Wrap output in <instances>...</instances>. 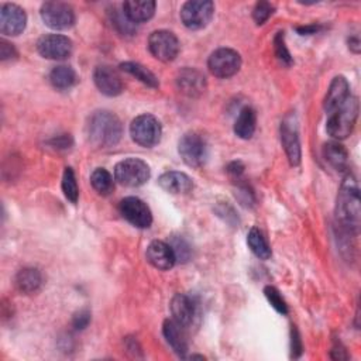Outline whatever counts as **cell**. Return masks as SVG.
<instances>
[{"label":"cell","mask_w":361,"mask_h":361,"mask_svg":"<svg viewBox=\"0 0 361 361\" xmlns=\"http://www.w3.org/2000/svg\"><path fill=\"white\" fill-rule=\"evenodd\" d=\"M360 189L353 175H347L337 193L336 220L347 234H357L361 223Z\"/></svg>","instance_id":"1"},{"label":"cell","mask_w":361,"mask_h":361,"mask_svg":"<svg viewBox=\"0 0 361 361\" xmlns=\"http://www.w3.org/2000/svg\"><path fill=\"white\" fill-rule=\"evenodd\" d=\"M85 133L88 142L93 147L110 149L122 139L123 126L116 114L107 110H97L89 116Z\"/></svg>","instance_id":"2"},{"label":"cell","mask_w":361,"mask_h":361,"mask_svg":"<svg viewBox=\"0 0 361 361\" xmlns=\"http://www.w3.org/2000/svg\"><path fill=\"white\" fill-rule=\"evenodd\" d=\"M358 107V99L355 96H348L340 107L329 114L326 125L327 135L336 140L347 139L357 122Z\"/></svg>","instance_id":"3"},{"label":"cell","mask_w":361,"mask_h":361,"mask_svg":"<svg viewBox=\"0 0 361 361\" xmlns=\"http://www.w3.org/2000/svg\"><path fill=\"white\" fill-rule=\"evenodd\" d=\"M130 136L133 142L142 147L150 149L157 146L163 136L160 120L153 114H142L136 117L130 125Z\"/></svg>","instance_id":"4"},{"label":"cell","mask_w":361,"mask_h":361,"mask_svg":"<svg viewBox=\"0 0 361 361\" xmlns=\"http://www.w3.org/2000/svg\"><path fill=\"white\" fill-rule=\"evenodd\" d=\"M150 167L140 158H128L114 167V179L123 186L137 188L150 179Z\"/></svg>","instance_id":"5"},{"label":"cell","mask_w":361,"mask_h":361,"mask_svg":"<svg viewBox=\"0 0 361 361\" xmlns=\"http://www.w3.org/2000/svg\"><path fill=\"white\" fill-rule=\"evenodd\" d=\"M214 15V5L210 0H191L181 9V20L189 30L205 29Z\"/></svg>","instance_id":"6"},{"label":"cell","mask_w":361,"mask_h":361,"mask_svg":"<svg viewBox=\"0 0 361 361\" xmlns=\"http://www.w3.org/2000/svg\"><path fill=\"white\" fill-rule=\"evenodd\" d=\"M207 68L216 78L227 79L242 68V57L231 48H219L209 57Z\"/></svg>","instance_id":"7"},{"label":"cell","mask_w":361,"mask_h":361,"mask_svg":"<svg viewBox=\"0 0 361 361\" xmlns=\"http://www.w3.org/2000/svg\"><path fill=\"white\" fill-rule=\"evenodd\" d=\"M281 143L288 157V161L292 167H298L301 164L302 151L299 142V128L298 120L294 113H290L284 117L281 122Z\"/></svg>","instance_id":"8"},{"label":"cell","mask_w":361,"mask_h":361,"mask_svg":"<svg viewBox=\"0 0 361 361\" xmlns=\"http://www.w3.org/2000/svg\"><path fill=\"white\" fill-rule=\"evenodd\" d=\"M44 25L53 30H68L75 23L72 6L64 2H46L40 11Z\"/></svg>","instance_id":"9"},{"label":"cell","mask_w":361,"mask_h":361,"mask_svg":"<svg viewBox=\"0 0 361 361\" xmlns=\"http://www.w3.org/2000/svg\"><path fill=\"white\" fill-rule=\"evenodd\" d=\"M149 48L154 58L158 61L171 62L178 57L181 44L174 33L167 30H157L151 33L149 39Z\"/></svg>","instance_id":"10"},{"label":"cell","mask_w":361,"mask_h":361,"mask_svg":"<svg viewBox=\"0 0 361 361\" xmlns=\"http://www.w3.org/2000/svg\"><path fill=\"white\" fill-rule=\"evenodd\" d=\"M178 151L184 163L192 168H199L207 158V144L198 133H186L178 144Z\"/></svg>","instance_id":"11"},{"label":"cell","mask_w":361,"mask_h":361,"mask_svg":"<svg viewBox=\"0 0 361 361\" xmlns=\"http://www.w3.org/2000/svg\"><path fill=\"white\" fill-rule=\"evenodd\" d=\"M120 213L135 227L149 229L153 223V214L147 203L142 199L129 196L120 202Z\"/></svg>","instance_id":"12"},{"label":"cell","mask_w":361,"mask_h":361,"mask_svg":"<svg viewBox=\"0 0 361 361\" xmlns=\"http://www.w3.org/2000/svg\"><path fill=\"white\" fill-rule=\"evenodd\" d=\"M72 41L62 34H47L37 43V51L47 60H65L72 54Z\"/></svg>","instance_id":"13"},{"label":"cell","mask_w":361,"mask_h":361,"mask_svg":"<svg viewBox=\"0 0 361 361\" xmlns=\"http://www.w3.org/2000/svg\"><path fill=\"white\" fill-rule=\"evenodd\" d=\"M27 25L26 12L13 4H5L0 9V32L4 36L15 37L25 32Z\"/></svg>","instance_id":"14"},{"label":"cell","mask_w":361,"mask_h":361,"mask_svg":"<svg viewBox=\"0 0 361 361\" xmlns=\"http://www.w3.org/2000/svg\"><path fill=\"white\" fill-rule=\"evenodd\" d=\"M177 88L189 97H198L206 90L205 75L195 68H184L177 75Z\"/></svg>","instance_id":"15"},{"label":"cell","mask_w":361,"mask_h":361,"mask_svg":"<svg viewBox=\"0 0 361 361\" xmlns=\"http://www.w3.org/2000/svg\"><path fill=\"white\" fill-rule=\"evenodd\" d=\"M146 257L154 268L161 271L171 270L177 263V257L172 247L170 246V243L161 242V240H154L153 243H150L146 252Z\"/></svg>","instance_id":"16"},{"label":"cell","mask_w":361,"mask_h":361,"mask_svg":"<svg viewBox=\"0 0 361 361\" xmlns=\"http://www.w3.org/2000/svg\"><path fill=\"white\" fill-rule=\"evenodd\" d=\"M93 81L96 88L106 96H118L123 92V82L118 74L107 65H100L93 72Z\"/></svg>","instance_id":"17"},{"label":"cell","mask_w":361,"mask_h":361,"mask_svg":"<svg viewBox=\"0 0 361 361\" xmlns=\"http://www.w3.org/2000/svg\"><path fill=\"white\" fill-rule=\"evenodd\" d=\"M172 319L178 322L181 326L185 329L192 326L196 315H198V304L195 302L193 298L184 295V294H177L170 305Z\"/></svg>","instance_id":"18"},{"label":"cell","mask_w":361,"mask_h":361,"mask_svg":"<svg viewBox=\"0 0 361 361\" xmlns=\"http://www.w3.org/2000/svg\"><path fill=\"white\" fill-rule=\"evenodd\" d=\"M163 333L167 343L172 347V350L179 357H185L188 353V340L185 334V327L181 326L174 319H167L163 325Z\"/></svg>","instance_id":"19"},{"label":"cell","mask_w":361,"mask_h":361,"mask_svg":"<svg viewBox=\"0 0 361 361\" xmlns=\"http://www.w3.org/2000/svg\"><path fill=\"white\" fill-rule=\"evenodd\" d=\"M348 96H350V85L347 79L344 76H336L330 83V88L327 90V95L323 103V107L327 111V114H330L337 107H340L347 100Z\"/></svg>","instance_id":"20"},{"label":"cell","mask_w":361,"mask_h":361,"mask_svg":"<svg viewBox=\"0 0 361 361\" xmlns=\"http://www.w3.org/2000/svg\"><path fill=\"white\" fill-rule=\"evenodd\" d=\"M158 184L164 191L174 195L188 193L193 188L192 179L186 174L178 172V171H170L163 174L158 179Z\"/></svg>","instance_id":"21"},{"label":"cell","mask_w":361,"mask_h":361,"mask_svg":"<svg viewBox=\"0 0 361 361\" xmlns=\"http://www.w3.org/2000/svg\"><path fill=\"white\" fill-rule=\"evenodd\" d=\"M157 4L153 0H143V2H136V0H129L123 4V12L132 23H144L150 20L156 13Z\"/></svg>","instance_id":"22"},{"label":"cell","mask_w":361,"mask_h":361,"mask_svg":"<svg viewBox=\"0 0 361 361\" xmlns=\"http://www.w3.org/2000/svg\"><path fill=\"white\" fill-rule=\"evenodd\" d=\"M257 128V114L253 107L246 106L240 110L236 123H234V133L237 137L249 140L254 136Z\"/></svg>","instance_id":"23"},{"label":"cell","mask_w":361,"mask_h":361,"mask_svg":"<svg viewBox=\"0 0 361 361\" xmlns=\"http://www.w3.org/2000/svg\"><path fill=\"white\" fill-rule=\"evenodd\" d=\"M15 285L22 294H34L43 285V275L37 268H23L18 273Z\"/></svg>","instance_id":"24"},{"label":"cell","mask_w":361,"mask_h":361,"mask_svg":"<svg viewBox=\"0 0 361 361\" xmlns=\"http://www.w3.org/2000/svg\"><path fill=\"white\" fill-rule=\"evenodd\" d=\"M323 157L330 164V167H333L339 172L346 171L348 167V153L344 146L337 142H330L325 144Z\"/></svg>","instance_id":"25"},{"label":"cell","mask_w":361,"mask_h":361,"mask_svg":"<svg viewBox=\"0 0 361 361\" xmlns=\"http://www.w3.org/2000/svg\"><path fill=\"white\" fill-rule=\"evenodd\" d=\"M76 81H78V76L75 69L68 65H58L53 68V71L50 72L51 85L60 90H67L72 88L76 83Z\"/></svg>","instance_id":"26"},{"label":"cell","mask_w":361,"mask_h":361,"mask_svg":"<svg viewBox=\"0 0 361 361\" xmlns=\"http://www.w3.org/2000/svg\"><path fill=\"white\" fill-rule=\"evenodd\" d=\"M247 245L252 249V252L260 259V260H270L273 256L271 247L263 233L257 229L253 227L249 234H247Z\"/></svg>","instance_id":"27"},{"label":"cell","mask_w":361,"mask_h":361,"mask_svg":"<svg viewBox=\"0 0 361 361\" xmlns=\"http://www.w3.org/2000/svg\"><path fill=\"white\" fill-rule=\"evenodd\" d=\"M120 68H122V71L130 74L132 76H135L136 79H139L140 82H143L144 85H147L150 88H158L160 86L158 78L149 68H146L144 65H142L139 62H123V64H120Z\"/></svg>","instance_id":"28"},{"label":"cell","mask_w":361,"mask_h":361,"mask_svg":"<svg viewBox=\"0 0 361 361\" xmlns=\"http://www.w3.org/2000/svg\"><path fill=\"white\" fill-rule=\"evenodd\" d=\"M90 184L93 189L102 195L109 196L114 191V181L110 172L104 168H96L90 175Z\"/></svg>","instance_id":"29"},{"label":"cell","mask_w":361,"mask_h":361,"mask_svg":"<svg viewBox=\"0 0 361 361\" xmlns=\"http://www.w3.org/2000/svg\"><path fill=\"white\" fill-rule=\"evenodd\" d=\"M62 192L65 195V198L72 202L76 203L78 198H79V188H78V182H76V177L75 172L71 167H67L62 175Z\"/></svg>","instance_id":"30"},{"label":"cell","mask_w":361,"mask_h":361,"mask_svg":"<svg viewBox=\"0 0 361 361\" xmlns=\"http://www.w3.org/2000/svg\"><path fill=\"white\" fill-rule=\"evenodd\" d=\"M274 51H275V57L280 60L281 64L290 67L294 64V60L291 57V53L287 48L285 44V36L284 33H277V36L274 37Z\"/></svg>","instance_id":"31"},{"label":"cell","mask_w":361,"mask_h":361,"mask_svg":"<svg viewBox=\"0 0 361 361\" xmlns=\"http://www.w3.org/2000/svg\"><path fill=\"white\" fill-rule=\"evenodd\" d=\"M264 295H266V298L268 299V302L271 304V306L277 312H280L281 315H287L288 313V305H287V302L284 301V298L281 297L280 291L275 287H271V285L266 287L264 288Z\"/></svg>","instance_id":"32"},{"label":"cell","mask_w":361,"mask_h":361,"mask_svg":"<svg viewBox=\"0 0 361 361\" xmlns=\"http://www.w3.org/2000/svg\"><path fill=\"white\" fill-rule=\"evenodd\" d=\"M170 246L172 247L174 253H175V257H177V261H181V263H186L189 261L191 259V247L189 245L185 242V240L182 237H174L171 240Z\"/></svg>","instance_id":"33"},{"label":"cell","mask_w":361,"mask_h":361,"mask_svg":"<svg viewBox=\"0 0 361 361\" xmlns=\"http://www.w3.org/2000/svg\"><path fill=\"white\" fill-rule=\"evenodd\" d=\"M273 13H274V6L271 4L259 2L253 11V19L259 26H261L271 18Z\"/></svg>","instance_id":"34"},{"label":"cell","mask_w":361,"mask_h":361,"mask_svg":"<svg viewBox=\"0 0 361 361\" xmlns=\"http://www.w3.org/2000/svg\"><path fill=\"white\" fill-rule=\"evenodd\" d=\"M236 196L238 198V200L242 202V205H245V206H253L254 202H256L254 192H253V189L247 184H240L238 185Z\"/></svg>","instance_id":"35"},{"label":"cell","mask_w":361,"mask_h":361,"mask_svg":"<svg viewBox=\"0 0 361 361\" xmlns=\"http://www.w3.org/2000/svg\"><path fill=\"white\" fill-rule=\"evenodd\" d=\"M302 340H301V336H299V332L297 330L295 326H292L291 329V351H292V357L298 358L301 354H302Z\"/></svg>","instance_id":"36"},{"label":"cell","mask_w":361,"mask_h":361,"mask_svg":"<svg viewBox=\"0 0 361 361\" xmlns=\"http://www.w3.org/2000/svg\"><path fill=\"white\" fill-rule=\"evenodd\" d=\"M16 57H18V51L13 47V44L8 43L6 40L0 41V60L9 61V60H15Z\"/></svg>","instance_id":"37"},{"label":"cell","mask_w":361,"mask_h":361,"mask_svg":"<svg viewBox=\"0 0 361 361\" xmlns=\"http://www.w3.org/2000/svg\"><path fill=\"white\" fill-rule=\"evenodd\" d=\"M90 322V313L89 311L83 309V311H79L74 319H72V326L76 329V330H83Z\"/></svg>","instance_id":"38"},{"label":"cell","mask_w":361,"mask_h":361,"mask_svg":"<svg viewBox=\"0 0 361 361\" xmlns=\"http://www.w3.org/2000/svg\"><path fill=\"white\" fill-rule=\"evenodd\" d=\"M48 144L57 150H67L74 144V142L69 135H62V136H57V137L51 139L48 142Z\"/></svg>","instance_id":"39"},{"label":"cell","mask_w":361,"mask_h":361,"mask_svg":"<svg viewBox=\"0 0 361 361\" xmlns=\"http://www.w3.org/2000/svg\"><path fill=\"white\" fill-rule=\"evenodd\" d=\"M227 172L233 177V178H236V179H240V177L243 175V172H245V165L240 163V161H234V163H231L229 167H227Z\"/></svg>","instance_id":"40"},{"label":"cell","mask_w":361,"mask_h":361,"mask_svg":"<svg viewBox=\"0 0 361 361\" xmlns=\"http://www.w3.org/2000/svg\"><path fill=\"white\" fill-rule=\"evenodd\" d=\"M330 355H332L333 360H347V358H348V354H347L346 348L341 346L340 341H339V343H334Z\"/></svg>","instance_id":"41"},{"label":"cell","mask_w":361,"mask_h":361,"mask_svg":"<svg viewBox=\"0 0 361 361\" xmlns=\"http://www.w3.org/2000/svg\"><path fill=\"white\" fill-rule=\"evenodd\" d=\"M319 26L318 25H311V26H305V27H298V33L301 36H311V34H316L319 32Z\"/></svg>","instance_id":"42"},{"label":"cell","mask_w":361,"mask_h":361,"mask_svg":"<svg viewBox=\"0 0 361 361\" xmlns=\"http://www.w3.org/2000/svg\"><path fill=\"white\" fill-rule=\"evenodd\" d=\"M360 39L357 36H353L348 39V48L354 53V54H358L360 53Z\"/></svg>","instance_id":"43"}]
</instances>
